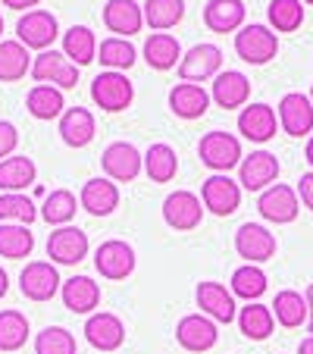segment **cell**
Wrapping results in <instances>:
<instances>
[{"instance_id": "53", "label": "cell", "mask_w": 313, "mask_h": 354, "mask_svg": "<svg viewBox=\"0 0 313 354\" xmlns=\"http://www.w3.org/2000/svg\"><path fill=\"white\" fill-rule=\"evenodd\" d=\"M0 35H3V19H0Z\"/></svg>"}, {"instance_id": "43", "label": "cell", "mask_w": 313, "mask_h": 354, "mask_svg": "<svg viewBox=\"0 0 313 354\" xmlns=\"http://www.w3.org/2000/svg\"><path fill=\"white\" fill-rule=\"evenodd\" d=\"M38 220L35 201L26 194H0V223H19V226H32Z\"/></svg>"}, {"instance_id": "10", "label": "cell", "mask_w": 313, "mask_h": 354, "mask_svg": "<svg viewBox=\"0 0 313 354\" xmlns=\"http://www.w3.org/2000/svg\"><path fill=\"white\" fill-rule=\"evenodd\" d=\"M276 235L269 232L267 226H260V223H245V226H238V232H235V251H238V257H245L247 263H263L269 261V257H276Z\"/></svg>"}, {"instance_id": "34", "label": "cell", "mask_w": 313, "mask_h": 354, "mask_svg": "<svg viewBox=\"0 0 313 354\" xmlns=\"http://www.w3.org/2000/svg\"><path fill=\"white\" fill-rule=\"evenodd\" d=\"M63 54L75 63V66H88L91 60H97V38L88 26H73L63 35Z\"/></svg>"}, {"instance_id": "26", "label": "cell", "mask_w": 313, "mask_h": 354, "mask_svg": "<svg viewBox=\"0 0 313 354\" xmlns=\"http://www.w3.org/2000/svg\"><path fill=\"white\" fill-rule=\"evenodd\" d=\"M204 22L216 35L238 32L245 22V3L241 0H210L204 7Z\"/></svg>"}, {"instance_id": "9", "label": "cell", "mask_w": 313, "mask_h": 354, "mask_svg": "<svg viewBox=\"0 0 313 354\" xmlns=\"http://www.w3.org/2000/svg\"><path fill=\"white\" fill-rule=\"evenodd\" d=\"M16 35L26 47L32 50H50V44L60 35V26H57V16L47 13V10H28L19 22H16Z\"/></svg>"}, {"instance_id": "3", "label": "cell", "mask_w": 313, "mask_h": 354, "mask_svg": "<svg viewBox=\"0 0 313 354\" xmlns=\"http://www.w3.org/2000/svg\"><path fill=\"white\" fill-rule=\"evenodd\" d=\"M32 79L38 82V85H54V88H60V91H66V88H75V82H79V66H75L66 54H60V50L50 47V50H41V54L35 57Z\"/></svg>"}, {"instance_id": "39", "label": "cell", "mask_w": 313, "mask_h": 354, "mask_svg": "<svg viewBox=\"0 0 313 354\" xmlns=\"http://www.w3.org/2000/svg\"><path fill=\"white\" fill-rule=\"evenodd\" d=\"M263 292H267V273L260 267L245 263V267H238L232 273V295L235 298H245L247 304H251V301H257Z\"/></svg>"}, {"instance_id": "25", "label": "cell", "mask_w": 313, "mask_h": 354, "mask_svg": "<svg viewBox=\"0 0 313 354\" xmlns=\"http://www.w3.org/2000/svg\"><path fill=\"white\" fill-rule=\"evenodd\" d=\"M182 44L176 35L169 32H153L151 38L144 41V60L151 69H160V73H167V69L176 66V60L182 63Z\"/></svg>"}, {"instance_id": "28", "label": "cell", "mask_w": 313, "mask_h": 354, "mask_svg": "<svg viewBox=\"0 0 313 354\" xmlns=\"http://www.w3.org/2000/svg\"><path fill=\"white\" fill-rule=\"evenodd\" d=\"M94 113L85 107H69L66 113L60 116V138L66 141L69 147H85L94 141Z\"/></svg>"}, {"instance_id": "40", "label": "cell", "mask_w": 313, "mask_h": 354, "mask_svg": "<svg viewBox=\"0 0 313 354\" xmlns=\"http://www.w3.org/2000/svg\"><path fill=\"white\" fill-rule=\"evenodd\" d=\"M97 60L110 69V73H120V69H129L138 54H135V47L129 44L126 38H107L97 44Z\"/></svg>"}, {"instance_id": "50", "label": "cell", "mask_w": 313, "mask_h": 354, "mask_svg": "<svg viewBox=\"0 0 313 354\" xmlns=\"http://www.w3.org/2000/svg\"><path fill=\"white\" fill-rule=\"evenodd\" d=\"M7 288H10V279H7V273H3V270H0V298H3V295H7Z\"/></svg>"}, {"instance_id": "5", "label": "cell", "mask_w": 313, "mask_h": 354, "mask_svg": "<svg viewBox=\"0 0 313 354\" xmlns=\"http://www.w3.org/2000/svg\"><path fill=\"white\" fill-rule=\"evenodd\" d=\"M257 210L263 220L276 223V226H285V223H294L298 220V210H301V201H298V192L292 185H269L267 192H260V201H257Z\"/></svg>"}, {"instance_id": "7", "label": "cell", "mask_w": 313, "mask_h": 354, "mask_svg": "<svg viewBox=\"0 0 313 354\" xmlns=\"http://www.w3.org/2000/svg\"><path fill=\"white\" fill-rule=\"evenodd\" d=\"M200 204H204V201L194 192H173L163 201V220H167V226L176 229V232H191V229H198L200 220H204V207H200Z\"/></svg>"}, {"instance_id": "37", "label": "cell", "mask_w": 313, "mask_h": 354, "mask_svg": "<svg viewBox=\"0 0 313 354\" xmlns=\"http://www.w3.org/2000/svg\"><path fill=\"white\" fill-rule=\"evenodd\" d=\"M75 210H79V201H75V194L69 192V188H57V192H50L44 198L41 220L60 229V226H69V220L75 216Z\"/></svg>"}, {"instance_id": "41", "label": "cell", "mask_w": 313, "mask_h": 354, "mask_svg": "<svg viewBox=\"0 0 313 354\" xmlns=\"http://www.w3.org/2000/svg\"><path fill=\"white\" fill-rule=\"evenodd\" d=\"M28 339V320L19 310H0V351H19Z\"/></svg>"}, {"instance_id": "46", "label": "cell", "mask_w": 313, "mask_h": 354, "mask_svg": "<svg viewBox=\"0 0 313 354\" xmlns=\"http://www.w3.org/2000/svg\"><path fill=\"white\" fill-rule=\"evenodd\" d=\"M298 198L307 210H313V173H304L298 182Z\"/></svg>"}, {"instance_id": "30", "label": "cell", "mask_w": 313, "mask_h": 354, "mask_svg": "<svg viewBox=\"0 0 313 354\" xmlns=\"http://www.w3.org/2000/svg\"><path fill=\"white\" fill-rule=\"evenodd\" d=\"M273 317H276V323L285 326V329L304 326V323L310 320L307 298L301 292H294V288H285V292H279L276 295V301H273Z\"/></svg>"}, {"instance_id": "16", "label": "cell", "mask_w": 313, "mask_h": 354, "mask_svg": "<svg viewBox=\"0 0 313 354\" xmlns=\"http://www.w3.org/2000/svg\"><path fill=\"white\" fill-rule=\"evenodd\" d=\"M276 179H279V160L269 151H254L238 167V182L247 192H267L269 185H276Z\"/></svg>"}, {"instance_id": "42", "label": "cell", "mask_w": 313, "mask_h": 354, "mask_svg": "<svg viewBox=\"0 0 313 354\" xmlns=\"http://www.w3.org/2000/svg\"><path fill=\"white\" fill-rule=\"evenodd\" d=\"M267 16L273 32H294L304 22V7H301V0H269Z\"/></svg>"}, {"instance_id": "13", "label": "cell", "mask_w": 313, "mask_h": 354, "mask_svg": "<svg viewBox=\"0 0 313 354\" xmlns=\"http://www.w3.org/2000/svg\"><path fill=\"white\" fill-rule=\"evenodd\" d=\"M94 267H97V273L104 276V279H126V276H132L135 270V251L129 241H120V239H110L104 241V245L97 248V254H94Z\"/></svg>"}, {"instance_id": "6", "label": "cell", "mask_w": 313, "mask_h": 354, "mask_svg": "<svg viewBox=\"0 0 313 354\" xmlns=\"http://www.w3.org/2000/svg\"><path fill=\"white\" fill-rule=\"evenodd\" d=\"M200 201L204 207L216 216H232L241 204V185L232 182L226 173H214L200 185Z\"/></svg>"}, {"instance_id": "4", "label": "cell", "mask_w": 313, "mask_h": 354, "mask_svg": "<svg viewBox=\"0 0 313 354\" xmlns=\"http://www.w3.org/2000/svg\"><path fill=\"white\" fill-rule=\"evenodd\" d=\"M135 88L122 73H100L91 82V100L107 113H120L132 104Z\"/></svg>"}, {"instance_id": "15", "label": "cell", "mask_w": 313, "mask_h": 354, "mask_svg": "<svg viewBox=\"0 0 313 354\" xmlns=\"http://www.w3.org/2000/svg\"><path fill=\"white\" fill-rule=\"evenodd\" d=\"M198 308L204 317H210L214 323H232L238 320V310H235V295L232 288H226L222 282H200L198 286Z\"/></svg>"}, {"instance_id": "14", "label": "cell", "mask_w": 313, "mask_h": 354, "mask_svg": "<svg viewBox=\"0 0 313 354\" xmlns=\"http://www.w3.org/2000/svg\"><path fill=\"white\" fill-rule=\"evenodd\" d=\"M85 254H88V235L79 226H60L47 239V257H50V263L73 267V263L85 261Z\"/></svg>"}, {"instance_id": "18", "label": "cell", "mask_w": 313, "mask_h": 354, "mask_svg": "<svg viewBox=\"0 0 313 354\" xmlns=\"http://www.w3.org/2000/svg\"><path fill=\"white\" fill-rule=\"evenodd\" d=\"M279 126L285 129L292 138H304L313 129V104L307 94L301 91H288L279 100Z\"/></svg>"}, {"instance_id": "51", "label": "cell", "mask_w": 313, "mask_h": 354, "mask_svg": "<svg viewBox=\"0 0 313 354\" xmlns=\"http://www.w3.org/2000/svg\"><path fill=\"white\" fill-rule=\"evenodd\" d=\"M304 157H307V163H310V167H313V138L307 141V147H304Z\"/></svg>"}, {"instance_id": "44", "label": "cell", "mask_w": 313, "mask_h": 354, "mask_svg": "<svg viewBox=\"0 0 313 354\" xmlns=\"http://www.w3.org/2000/svg\"><path fill=\"white\" fill-rule=\"evenodd\" d=\"M35 354H75V339L63 326H47L35 339Z\"/></svg>"}, {"instance_id": "8", "label": "cell", "mask_w": 313, "mask_h": 354, "mask_svg": "<svg viewBox=\"0 0 313 354\" xmlns=\"http://www.w3.org/2000/svg\"><path fill=\"white\" fill-rule=\"evenodd\" d=\"M100 163H104L107 179H113V182H135V179H138V173L144 169V154H141L135 145H129V141H113V145L104 151Z\"/></svg>"}, {"instance_id": "49", "label": "cell", "mask_w": 313, "mask_h": 354, "mask_svg": "<svg viewBox=\"0 0 313 354\" xmlns=\"http://www.w3.org/2000/svg\"><path fill=\"white\" fill-rule=\"evenodd\" d=\"M298 354H313V335H307V339L301 342V351Z\"/></svg>"}, {"instance_id": "22", "label": "cell", "mask_w": 313, "mask_h": 354, "mask_svg": "<svg viewBox=\"0 0 313 354\" xmlns=\"http://www.w3.org/2000/svg\"><path fill=\"white\" fill-rule=\"evenodd\" d=\"M169 110H173L179 120H200V116L210 110V91H204L194 82H179V85L169 91Z\"/></svg>"}, {"instance_id": "32", "label": "cell", "mask_w": 313, "mask_h": 354, "mask_svg": "<svg viewBox=\"0 0 313 354\" xmlns=\"http://www.w3.org/2000/svg\"><path fill=\"white\" fill-rule=\"evenodd\" d=\"M273 326H276L273 308H267V304H257V301H251L247 308H241L238 329L245 333V339L263 342V339H269V335H273Z\"/></svg>"}, {"instance_id": "11", "label": "cell", "mask_w": 313, "mask_h": 354, "mask_svg": "<svg viewBox=\"0 0 313 354\" xmlns=\"http://www.w3.org/2000/svg\"><path fill=\"white\" fill-rule=\"evenodd\" d=\"M60 282H63L60 273H57V267L50 261L26 263V270L19 276V288L28 301H50L57 292H63Z\"/></svg>"}, {"instance_id": "24", "label": "cell", "mask_w": 313, "mask_h": 354, "mask_svg": "<svg viewBox=\"0 0 313 354\" xmlns=\"http://www.w3.org/2000/svg\"><path fill=\"white\" fill-rule=\"evenodd\" d=\"M85 339L100 351H116L126 342V326L116 314H94L85 323Z\"/></svg>"}, {"instance_id": "47", "label": "cell", "mask_w": 313, "mask_h": 354, "mask_svg": "<svg viewBox=\"0 0 313 354\" xmlns=\"http://www.w3.org/2000/svg\"><path fill=\"white\" fill-rule=\"evenodd\" d=\"M0 3L10 10H28V7H38L41 0H0Z\"/></svg>"}, {"instance_id": "38", "label": "cell", "mask_w": 313, "mask_h": 354, "mask_svg": "<svg viewBox=\"0 0 313 354\" xmlns=\"http://www.w3.org/2000/svg\"><path fill=\"white\" fill-rule=\"evenodd\" d=\"M144 22L157 32H167V28H176L185 16V0H147L144 7Z\"/></svg>"}, {"instance_id": "27", "label": "cell", "mask_w": 313, "mask_h": 354, "mask_svg": "<svg viewBox=\"0 0 313 354\" xmlns=\"http://www.w3.org/2000/svg\"><path fill=\"white\" fill-rule=\"evenodd\" d=\"M63 304H66L73 314H91L100 304V286L88 276H73V279L63 282Z\"/></svg>"}, {"instance_id": "21", "label": "cell", "mask_w": 313, "mask_h": 354, "mask_svg": "<svg viewBox=\"0 0 313 354\" xmlns=\"http://www.w3.org/2000/svg\"><path fill=\"white\" fill-rule=\"evenodd\" d=\"M210 97H214L222 110L245 107L247 97H251V82H247V75L238 73V69H226V73H220L214 79Z\"/></svg>"}, {"instance_id": "35", "label": "cell", "mask_w": 313, "mask_h": 354, "mask_svg": "<svg viewBox=\"0 0 313 354\" xmlns=\"http://www.w3.org/2000/svg\"><path fill=\"white\" fill-rule=\"evenodd\" d=\"M32 73V57L22 41H0V82H19Z\"/></svg>"}, {"instance_id": "45", "label": "cell", "mask_w": 313, "mask_h": 354, "mask_svg": "<svg viewBox=\"0 0 313 354\" xmlns=\"http://www.w3.org/2000/svg\"><path fill=\"white\" fill-rule=\"evenodd\" d=\"M16 145H19V132H16V126L7 122V120H0V160H7V157L16 151Z\"/></svg>"}, {"instance_id": "48", "label": "cell", "mask_w": 313, "mask_h": 354, "mask_svg": "<svg viewBox=\"0 0 313 354\" xmlns=\"http://www.w3.org/2000/svg\"><path fill=\"white\" fill-rule=\"evenodd\" d=\"M304 298H307V310H310V320H307V326H310V333H313V282H310V286H307Z\"/></svg>"}, {"instance_id": "54", "label": "cell", "mask_w": 313, "mask_h": 354, "mask_svg": "<svg viewBox=\"0 0 313 354\" xmlns=\"http://www.w3.org/2000/svg\"><path fill=\"white\" fill-rule=\"evenodd\" d=\"M310 104H313V88H310Z\"/></svg>"}, {"instance_id": "1", "label": "cell", "mask_w": 313, "mask_h": 354, "mask_svg": "<svg viewBox=\"0 0 313 354\" xmlns=\"http://www.w3.org/2000/svg\"><path fill=\"white\" fill-rule=\"evenodd\" d=\"M198 157L204 167H210L214 173H229L232 167H241V141L235 135L222 132V129H214L207 132L198 145Z\"/></svg>"}, {"instance_id": "12", "label": "cell", "mask_w": 313, "mask_h": 354, "mask_svg": "<svg viewBox=\"0 0 313 354\" xmlns=\"http://www.w3.org/2000/svg\"><path fill=\"white\" fill-rule=\"evenodd\" d=\"M222 66V50L216 44H194L179 63V79L182 82H207L216 79Z\"/></svg>"}, {"instance_id": "23", "label": "cell", "mask_w": 313, "mask_h": 354, "mask_svg": "<svg viewBox=\"0 0 313 354\" xmlns=\"http://www.w3.org/2000/svg\"><path fill=\"white\" fill-rule=\"evenodd\" d=\"M276 126H279V120H276V110L269 104H251L238 113V132L247 141H257V145L273 138Z\"/></svg>"}, {"instance_id": "52", "label": "cell", "mask_w": 313, "mask_h": 354, "mask_svg": "<svg viewBox=\"0 0 313 354\" xmlns=\"http://www.w3.org/2000/svg\"><path fill=\"white\" fill-rule=\"evenodd\" d=\"M301 3H310V7H313V0H301Z\"/></svg>"}, {"instance_id": "31", "label": "cell", "mask_w": 313, "mask_h": 354, "mask_svg": "<svg viewBox=\"0 0 313 354\" xmlns=\"http://www.w3.org/2000/svg\"><path fill=\"white\" fill-rule=\"evenodd\" d=\"M66 100H63V91L54 85H35L26 97V110L35 116V120H57V116L66 113Z\"/></svg>"}, {"instance_id": "2", "label": "cell", "mask_w": 313, "mask_h": 354, "mask_svg": "<svg viewBox=\"0 0 313 354\" xmlns=\"http://www.w3.org/2000/svg\"><path fill=\"white\" fill-rule=\"evenodd\" d=\"M235 54L245 63H251V66H263V63H269L279 54V38H276L273 28L251 22L241 32H235Z\"/></svg>"}, {"instance_id": "36", "label": "cell", "mask_w": 313, "mask_h": 354, "mask_svg": "<svg viewBox=\"0 0 313 354\" xmlns=\"http://www.w3.org/2000/svg\"><path fill=\"white\" fill-rule=\"evenodd\" d=\"M35 248V235L28 226L19 223H0V257L7 261H22V257L32 254Z\"/></svg>"}, {"instance_id": "19", "label": "cell", "mask_w": 313, "mask_h": 354, "mask_svg": "<svg viewBox=\"0 0 313 354\" xmlns=\"http://www.w3.org/2000/svg\"><path fill=\"white\" fill-rule=\"evenodd\" d=\"M104 26L116 35V38H132L144 26V10L135 0H107L104 7Z\"/></svg>"}, {"instance_id": "17", "label": "cell", "mask_w": 313, "mask_h": 354, "mask_svg": "<svg viewBox=\"0 0 313 354\" xmlns=\"http://www.w3.org/2000/svg\"><path fill=\"white\" fill-rule=\"evenodd\" d=\"M220 333H216V323L204 314H188L179 320L176 326V342H179L185 351H194V354H204L216 345Z\"/></svg>"}, {"instance_id": "20", "label": "cell", "mask_w": 313, "mask_h": 354, "mask_svg": "<svg viewBox=\"0 0 313 354\" xmlns=\"http://www.w3.org/2000/svg\"><path fill=\"white\" fill-rule=\"evenodd\" d=\"M79 204L88 210L91 216H110L116 207H120V188H116L113 179H88L82 185Z\"/></svg>"}, {"instance_id": "29", "label": "cell", "mask_w": 313, "mask_h": 354, "mask_svg": "<svg viewBox=\"0 0 313 354\" xmlns=\"http://www.w3.org/2000/svg\"><path fill=\"white\" fill-rule=\"evenodd\" d=\"M35 160L32 157H7L0 160V188L7 194H22L28 185H35Z\"/></svg>"}, {"instance_id": "33", "label": "cell", "mask_w": 313, "mask_h": 354, "mask_svg": "<svg viewBox=\"0 0 313 354\" xmlns=\"http://www.w3.org/2000/svg\"><path fill=\"white\" fill-rule=\"evenodd\" d=\"M144 173L151 182H169L176 179V173H179V157H176V151L169 145H163V141H157V145L147 147L144 154Z\"/></svg>"}]
</instances>
